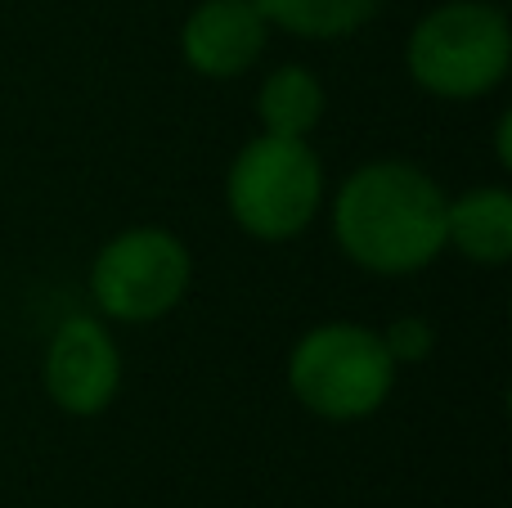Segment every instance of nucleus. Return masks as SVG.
Listing matches in <instances>:
<instances>
[{
  "label": "nucleus",
  "instance_id": "1",
  "mask_svg": "<svg viewBox=\"0 0 512 508\" xmlns=\"http://www.w3.org/2000/svg\"><path fill=\"white\" fill-rule=\"evenodd\" d=\"M445 198L450 194L418 162H360L333 194V239L369 275H418L445 252Z\"/></svg>",
  "mask_w": 512,
  "mask_h": 508
},
{
  "label": "nucleus",
  "instance_id": "2",
  "mask_svg": "<svg viewBox=\"0 0 512 508\" xmlns=\"http://www.w3.org/2000/svg\"><path fill=\"white\" fill-rule=\"evenodd\" d=\"M414 86L445 104L486 99L512 68V23L490 0H445L427 9L405 41Z\"/></svg>",
  "mask_w": 512,
  "mask_h": 508
},
{
  "label": "nucleus",
  "instance_id": "3",
  "mask_svg": "<svg viewBox=\"0 0 512 508\" xmlns=\"http://www.w3.org/2000/svg\"><path fill=\"white\" fill-rule=\"evenodd\" d=\"M288 392L324 423H360L396 392V374L378 329L355 320L310 324L288 351Z\"/></svg>",
  "mask_w": 512,
  "mask_h": 508
},
{
  "label": "nucleus",
  "instance_id": "4",
  "mask_svg": "<svg viewBox=\"0 0 512 508\" xmlns=\"http://www.w3.org/2000/svg\"><path fill=\"white\" fill-rule=\"evenodd\" d=\"M328 198L324 162L310 140L252 135L225 171V207L256 243H288L319 221Z\"/></svg>",
  "mask_w": 512,
  "mask_h": 508
},
{
  "label": "nucleus",
  "instance_id": "5",
  "mask_svg": "<svg viewBox=\"0 0 512 508\" xmlns=\"http://www.w3.org/2000/svg\"><path fill=\"white\" fill-rule=\"evenodd\" d=\"M194 284V252L162 225L113 234L90 261V297L113 324H153L171 315Z\"/></svg>",
  "mask_w": 512,
  "mask_h": 508
},
{
  "label": "nucleus",
  "instance_id": "6",
  "mask_svg": "<svg viewBox=\"0 0 512 508\" xmlns=\"http://www.w3.org/2000/svg\"><path fill=\"white\" fill-rule=\"evenodd\" d=\"M45 396L72 419H95L122 392V351L95 315H68L45 342Z\"/></svg>",
  "mask_w": 512,
  "mask_h": 508
},
{
  "label": "nucleus",
  "instance_id": "7",
  "mask_svg": "<svg viewBox=\"0 0 512 508\" xmlns=\"http://www.w3.org/2000/svg\"><path fill=\"white\" fill-rule=\"evenodd\" d=\"M270 23L252 0H198L180 23V59L207 81H234L261 63Z\"/></svg>",
  "mask_w": 512,
  "mask_h": 508
},
{
  "label": "nucleus",
  "instance_id": "8",
  "mask_svg": "<svg viewBox=\"0 0 512 508\" xmlns=\"http://www.w3.org/2000/svg\"><path fill=\"white\" fill-rule=\"evenodd\" d=\"M445 248L472 266H504L512 257V194L504 185H472L445 198Z\"/></svg>",
  "mask_w": 512,
  "mask_h": 508
},
{
  "label": "nucleus",
  "instance_id": "9",
  "mask_svg": "<svg viewBox=\"0 0 512 508\" xmlns=\"http://www.w3.org/2000/svg\"><path fill=\"white\" fill-rule=\"evenodd\" d=\"M328 108V90L306 63H283L256 90V122L265 135H288V140H310Z\"/></svg>",
  "mask_w": 512,
  "mask_h": 508
},
{
  "label": "nucleus",
  "instance_id": "10",
  "mask_svg": "<svg viewBox=\"0 0 512 508\" xmlns=\"http://www.w3.org/2000/svg\"><path fill=\"white\" fill-rule=\"evenodd\" d=\"M270 32L297 41H346L378 18L382 0H252Z\"/></svg>",
  "mask_w": 512,
  "mask_h": 508
},
{
  "label": "nucleus",
  "instance_id": "11",
  "mask_svg": "<svg viewBox=\"0 0 512 508\" xmlns=\"http://www.w3.org/2000/svg\"><path fill=\"white\" fill-rule=\"evenodd\" d=\"M378 338H382V347H387V356H391V365L396 369L427 365L432 351H436V329H432L427 315H396Z\"/></svg>",
  "mask_w": 512,
  "mask_h": 508
},
{
  "label": "nucleus",
  "instance_id": "12",
  "mask_svg": "<svg viewBox=\"0 0 512 508\" xmlns=\"http://www.w3.org/2000/svg\"><path fill=\"white\" fill-rule=\"evenodd\" d=\"M495 158H499V167H512V149H508V117H499V131H495Z\"/></svg>",
  "mask_w": 512,
  "mask_h": 508
}]
</instances>
